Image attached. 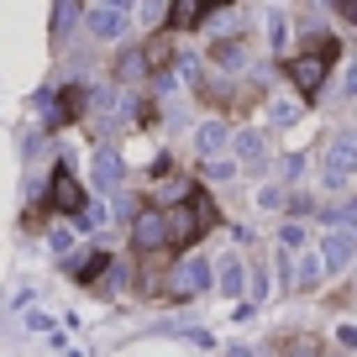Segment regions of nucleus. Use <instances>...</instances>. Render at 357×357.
Returning <instances> with one entry per match:
<instances>
[{"label":"nucleus","instance_id":"nucleus-1","mask_svg":"<svg viewBox=\"0 0 357 357\" xmlns=\"http://www.w3.org/2000/svg\"><path fill=\"white\" fill-rule=\"evenodd\" d=\"M342 53V47H336V37H315V47L310 53H300L289 63V79H294V89H300L305 100H315V95H321V84H326V68H331V58Z\"/></svg>","mask_w":357,"mask_h":357},{"label":"nucleus","instance_id":"nucleus-2","mask_svg":"<svg viewBox=\"0 0 357 357\" xmlns=\"http://www.w3.org/2000/svg\"><path fill=\"white\" fill-rule=\"evenodd\" d=\"M205 226H215V205L205 200V195H184V205L168 211V242L184 247V242H195Z\"/></svg>","mask_w":357,"mask_h":357},{"label":"nucleus","instance_id":"nucleus-3","mask_svg":"<svg viewBox=\"0 0 357 357\" xmlns=\"http://www.w3.org/2000/svg\"><path fill=\"white\" fill-rule=\"evenodd\" d=\"M211 273H215L211 257H190V263H178V268H174V279H168V294H174V300H190V294H200L205 284H211Z\"/></svg>","mask_w":357,"mask_h":357},{"label":"nucleus","instance_id":"nucleus-4","mask_svg":"<svg viewBox=\"0 0 357 357\" xmlns=\"http://www.w3.org/2000/svg\"><path fill=\"white\" fill-rule=\"evenodd\" d=\"M321 174H326V184H347V178L357 174V142H352V137H336V142L326 147Z\"/></svg>","mask_w":357,"mask_h":357},{"label":"nucleus","instance_id":"nucleus-5","mask_svg":"<svg viewBox=\"0 0 357 357\" xmlns=\"http://www.w3.org/2000/svg\"><path fill=\"white\" fill-rule=\"evenodd\" d=\"M132 242L142 247V252H158V247L168 242V211H137V221H132Z\"/></svg>","mask_w":357,"mask_h":357},{"label":"nucleus","instance_id":"nucleus-6","mask_svg":"<svg viewBox=\"0 0 357 357\" xmlns=\"http://www.w3.org/2000/svg\"><path fill=\"white\" fill-rule=\"evenodd\" d=\"M126 16H132L126 6H84V22H89V32H95V37H105V43L126 32Z\"/></svg>","mask_w":357,"mask_h":357},{"label":"nucleus","instance_id":"nucleus-7","mask_svg":"<svg viewBox=\"0 0 357 357\" xmlns=\"http://www.w3.org/2000/svg\"><path fill=\"white\" fill-rule=\"evenodd\" d=\"M47 200H53L58 205V211H68V215H79V211H84V190H79V184H74V174H68V168H53V184H47Z\"/></svg>","mask_w":357,"mask_h":357},{"label":"nucleus","instance_id":"nucleus-8","mask_svg":"<svg viewBox=\"0 0 357 357\" xmlns=\"http://www.w3.org/2000/svg\"><path fill=\"white\" fill-rule=\"evenodd\" d=\"M352 257H357V231H331V236H326V247H321L326 273H342Z\"/></svg>","mask_w":357,"mask_h":357},{"label":"nucleus","instance_id":"nucleus-9","mask_svg":"<svg viewBox=\"0 0 357 357\" xmlns=\"http://www.w3.org/2000/svg\"><path fill=\"white\" fill-rule=\"evenodd\" d=\"M195 147H200L205 163H215V153H226V147H231V132H226L221 121H205L200 132H195Z\"/></svg>","mask_w":357,"mask_h":357},{"label":"nucleus","instance_id":"nucleus-10","mask_svg":"<svg viewBox=\"0 0 357 357\" xmlns=\"http://www.w3.org/2000/svg\"><path fill=\"white\" fill-rule=\"evenodd\" d=\"M95 184H100V195H111L116 184H121V158H116L111 147H100V153H95Z\"/></svg>","mask_w":357,"mask_h":357},{"label":"nucleus","instance_id":"nucleus-11","mask_svg":"<svg viewBox=\"0 0 357 357\" xmlns=\"http://www.w3.org/2000/svg\"><path fill=\"white\" fill-rule=\"evenodd\" d=\"M211 16V6H200V0H178V6H168V26H195V22H205Z\"/></svg>","mask_w":357,"mask_h":357},{"label":"nucleus","instance_id":"nucleus-12","mask_svg":"<svg viewBox=\"0 0 357 357\" xmlns=\"http://www.w3.org/2000/svg\"><path fill=\"white\" fill-rule=\"evenodd\" d=\"M231 147H236V158H242L247 168H263V137H257V132H236Z\"/></svg>","mask_w":357,"mask_h":357},{"label":"nucleus","instance_id":"nucleus-13","mask_svg":"<svg viewBox=\"0 0 357 357\" xmlns=\"http://www.w3.org/2000/svg\"><path fill=\"white\" fill-rule=\"evenodd\" d=\"M215 273H221L215 284H221L226 294H242V289H247V268H242V257H226V263L215 268Z\"/></svg>","mask_w":357,"mask_h":357},{"label":"nucleus","instance_id":"nucleus-14","mask_svg":"<svg viewBox=\"0 0 357 357\" xmlns=\"http://www.w3.org/2000/svg\"><path fill=\"white\" fill-rule=\"evenodd\" d=\"M321 273H326L321 257H300V263H294V284H300V289H315V284H321Z\"/></svg>","mask_w":357,"mask_h":357},{"label":"nucleus","instance_id":"nucleus-15","mask_svg":"<svg viewBox=\"0 0 357 357\" xmlns=\"http://www.w3.org/2000/svg\"><path fill=\"white\" fill-rule=\"evenodd\" d=\"M84 100H89V95H84V89H63V95H58V111H53V121H68V116H79V111H84Z\"/></svg>","mask_w":357,"mask_h":357},{"label":"nucleus","instance_id":"nucleus-16","mask_svg":"<svg viewBox=\"0 0 357 357\" xmlns=\"http://www.w3.org/2000/svg\"><path fill=\"white\" fill-rule=\"evenodd\" d=\"M105 268H111V252H89L84 263H79V284H95Z\"/></svg>","mask_w":357,"mask_h":357},{"label":"nucleus","instance_id":"nucleus-17","mask_svg":"<svg viewBox=\"0 0 357 357\" xmlns=\"http://www.w3.org/2000/svg\"><path fill=\"white\" fill-rule=\"evenodd\" d=\"M284 357H321V342H315V336H289V342H284Z\"/></svg>","mask_w":357,"mask_h":357},{"label":"nucleus","instance_id":"nucleus-18","mask_svg":"<svg viewBox=\"0 0 357 357\" xmlns=\"http://www.w3.org/2000/svg\"><path fill=\"white\" fill-rule=\"evenodd\" d=\"M116 74H121V79H137V74H147V58H142V47H132V53H121V63H116Z\"/></svg>","mask_w":357,"mask_h":357},{"label":"nucleus","instance_id":"nucleus-19","mask_svg":"<svg viewBox=\"0 0 357 357\" xmlns=\"http://www.w3.org/2000/svg\"><path fill=\"white\" fill-rule=\"evenodd\" d=\"M279 236H284V252H300V247H305V226L300 221H284Z\"/></svg>","mask_w":357,"mask_h":357},{"label":"nucleus","instance_id":"nucleus-20","mask_svg":"<svg viewBox=\"0 0 357 357\" xmlns=\"http://www.w3.org/2000/svg\"><path fill=\"white\" fill-rule=\"evenodd\" d=\"M200 174L211 178V184H221V178H231V174H236V163H226V158H215V163H200Z\"/></svg>","mask_w":357,"mask_h":357},{"label":"nucleus","instance_id":"nucleus-21","mask_svg":"<svg viewBox=\"0 0 357 357\" xmlns=\"http://www.w3.org/2000/svg\"><path fill=\"white\" fill-rule=\"evenodd\" d=\"M74 16H84V11H79V6H68V0H63V6H53V32H68V22H74Z\"/></svg>","mask_w":357,"mask_h":357},{"label":"nucleus","instance_id":"nucleus-22","mask_svg":"<svg viewBox=\"0 0 357 357\" xmlns=\"http://www.w3.org/2000/svg\"><path fill=\"white\" fill-rule=\"evenodd\" d=\"M79 226H105V205H100V200H89L84 211H79Z\"/></svg>","mask_w":357,"mask_h":357},{"label":"nucleus","instance_id":"nucleus-23","mask_svg":"<svg viewBox=\"0 0 357 357\" xmlns=\"http://www.w3.org/2000/svg\"><path fill=\"white\" fill-rule=\"evenodd\" d=\"M47 247H53V252H68V247H74V231H68V226H53V231H47Z\"/></svg>","mask_w":357,"mask_h":357},{"label":"nucleus","instance_id":"nucleus-24","mask_svg":"<svg viewBox=\"0 0 357 357\" xmlns=\"http://www.w3.org/2000/svg\"><path fill=\"white\" fill-rule=\"evenodd\" d=\"M142 58H147L153 68H163V58H168V43H163V37H153V43L142 47Z\"/></svg>","mask_w":357,"mask_h":357},{"label":"nucleus","instance_id":"nucleus-25","mask_svg":"<svg viewBox=\"0 0 357 357\" xmlns=\"http://www.w3.org/2000/svg\"><path fill=\"white\" fill-rule=\"evenodd\" d=\"M268 116H273V121H294V116H300V105H289V100H273V105H268Z\"/></svg>","mask_w":357,"mask_h":357},{"label":"nucleus","instance_id":"nucleus-26","mask_svg":"<svg viewBox=\"0 0 357 357\" xmlns=\"http://www.w3.org/2000/svg\"><path fill=\"white\" fill-rule=\"evenodd\" d=\"M215 63H242V47H236V43H221V47H215Z\"/></svg>","mask_w":357,"mask_h":357},{"label":"nucleus","instance_id":"nucleus-27","mask_svg":"<svg viewBox=\"0 0 357 357\" xmlns=\"http://www.w3.org/2000/svg\"><path fill=\"white\" fill-rule=\"evenodd\" d=\"M257 205H268V211H279V205H284V190H273V184H268V190H257Z\"/></svg>","mask_w":357,"mask_h":357},{"label":"nucleus","instance_id":"nucleus-28","mask_svg":"<svg viewBox=\"0 0 357 357\" xmlns=\"http://www.w3.org/2000/svg\"><path fill=\"white\" fill-rule=\"evenodd\" d=\"M26 331H53V315H43V310H32V315H26Z\"/></svg>","mask_w":357,"mask_h":357},{"label":"nucleus","instance_id":"nucleus-29","mask_svg":"<svg viewBox=\"0 0 357 357\" xmlns=\"http://www.w3.org/2000/svg\"><path fill=\"white\" fill-rule=\"evenodd\" d=\"M336 342H342L347 352H357V326H336Z\"/></svg>","mask_w":357,"mask_h":357},{"label":"nucleus","instance_id":"nucleus-30","mask_svg":"<svg viewBox=\"0 0 357 357\" xmlns=\"http://www.w3.org/2000/svg\"><path fill=\"white\" fill-rule=\"evenodd\" d=\"M300 174H305V158L289 153V158H284V178H300Z\"/></svg>","mask_w":357,"mask_h":357},{"label":"nucleus","instance_id":"nucleus-31","mask_svg":"<svg viewBox=\"0 0 357 357\" xmlns=\"http://www.w3.org/2000/svg\"><path fill=\"white\" fill-rule=\"evenodd\" d=\"M289 211L294 215H310V195H289Z\"/></svg>","mask_w":357,"mask_h":357},{"label":"nucleus","instance_id":"nucleus-32","mask_svg":"<svg viewBox=\"0 0 357 357\" xmlns=\"http://www.w3.org/2000/svg\"><path fill=\"white\" fill-rule=\"evenodd\" d=\"M279 279H284V284H294V263H289V252H279Z\"/></svg>","mask_w":357,"mask_h":357},{"label":"nucleus","instance_id":"nucleus-33","mask_svg":"<svg viewBox=\"0 0 357 357\" xmlns=\"http://www.w3.org/2000/svg\"><path fill=\"white\" fill-rule=\"evenodd\" d=\"M342 89H347V95H357V63H347V74H342Z\"/></svg>","mask_w":357,"mask_h":357},{"label":"nucleus","instance_id":"nucleus-34","mask_svg":"<svg viewBox=\"0 0 357 357\" xmlns=\"http://www.w3.org/2000/svg\"><path fill=\"white\" fill-rule=\"evenodd\" d=\"M336 11H342L347 22H357V0H342V6H336Z\"/></svg>","mask_w":357,"mask_h":357},{"label":"nucleus","instance_id":"nucleus-35","mask_svg":"<svg viewBox=\"0 0 357 357\" xmlns=\"http://www.w3.org/2000/svg\"><path fill=\"white\" fill-rule=\"evenodd\" d=\"M226 357H257L252 347H226Z\"/></svg>","mask_w":357,"mask_h":357}]
</instances>
